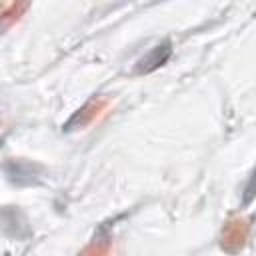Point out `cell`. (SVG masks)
Instances as JSON below:
<instances>
[{"label": "cell", "instance_id": "3957f363", "mask_svg": "<svg viewBox=\"0 0 256 256\" xmlns=\"http://www.w3.org/2000/svg\"><path fill=\"white\" fill-rule=\"evenodd\" d=\"M254 198H256V168L252 170V174H250V178H248V182H246V186H244V192H242V204L248 206Z\"/></svg>", "mask_w": 256, "mask_h": 256}, {"label": "cell", "instance_id": "6da1fadb", "mask_svg": "<svg viewBox=\"0 0 256 256\" xmlns=\"http://www.w3.org/2000/svg\"><path fill=\"white\" fill-rule=\"evenodd\" d=\"M170 54H172L170 42H162V44L154 46L144 58L138 60V64H136V72H138V74H146V72L156 70L158 66H162V64L170 58Z\"/></svg>", "mask_w": 256, "mask_h": 256}, {"label": "cell", "instance_id": "7a4b0ae2", "mask_svg": "<svg viewBox=\"0 0 256 256\" xmlns=\"http://www.w3.org/2000/svg\"><path fill=\"white\" fill-rule=\"evenodd\" d=\"M6 166H10V168H14V172L12 170H6V174H8V178L12 180V182H16V184H34L36 182V172L40 170V166H36V164H30V162H20V160H16V162H6Z\"/></svg>", "mask_w": 256, "mask_h": 256}]
</instances>
